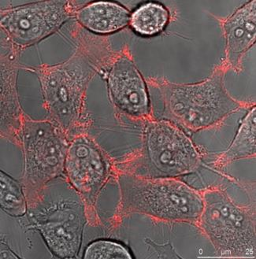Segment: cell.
Segmentation results:
<instances>
[{
    "mask_svg": "<svg viewBox=\"0 0 256 259\" xmlns=\"http://www.w3.org/2000/svg\"><path fill=\"white\" fill-rule=\"evenodd\" d=\"M73 37L77 45L67 60L24 68L38 76L47 118L59 126L70 141L90 128L92 120L86 105L88 87L97 73L105 71L117 53L107 37L88 32L79 25Z\"/></svg>",
    "mask_w": 256,
    "mask_h": 259,
    "instance_id": "cell-1",
    "label": "cell"
},
{
    "mask_svg": "<svg viewBox=\"0 0 256 259\" xmlns=\"http://www.w3.org/2000/svg\"><path fill=\"white\" fill-rule=\"evenodd\" d=\"M228 70L223 64L203 81L173 83L165 78L147 79L152 117L175 124L185 133L216 128L231 114L248 107L230 96L225 86Z\"/></svg>",
    "mask_w": 256,
    "mask_h": 259,
    "instance_id": "cell-2",
    "label": "cell"
},
{
    "mask_svg": "<svg viewBox=\"0 0 256 259\" xmlns=\"http://www.w3.org/2000/svg\"><path fill=\"white\" fill-rule=\"evenodd\" d=\"M22 225L39 232L52 255L75 258L81 247L86 224V203L65 176L53 180L28 205Z\"/></svg>",
    "mask_w": 256,
    "mask_h": 259,
    "instance_id": "cell-3",
    "label": "cell"
},
{
    "mask_svg": "<svg viewBox=\"0 0 256 259\" xmlns=\"http://www.w3.org/2000/svg\"><path fill=\"white\" fill-rule=\"evenodd\" d=\"M120 199L114 225L129 215L143 214L158 222L196 226L201 214L202 192L179 178L153 179L117 172Z\"/></svg>",
    "mask_w": 256,
    "mask_h": 259,
    "instance_id": "cell-4",
    "label": "cell"
},
{
    "mask_svg": "<svg viewBox=\"0 0 256 259\" xmlns=\"http://www.w3.org/2000/svg\"><path fill=\"white\" fill-rule=\"evenodd\" d=\"M201 152L175 124L151 118L142 123L139 149L116 162L117 172L153 179L179 178L198 170Z\"/></svg>",
    "mask_w": 256,
    "mask_h": 259,
    "instance_id": "cell-5",
    "label": "cell"
},
{
    "mask_svg": "<svg viewBox=\"0 0 256 259\" xmlns=\"http://www.w3.org/2000/svg\"><path fill=\"white\" fill-rule=\"evenodd\" d=\"M203 206L196 226L219 255L255 257V206H240L219 187L202 192Z\"/></svg>",
    "mask_w": 256,
    "mask_h": 259,
    "instance_id": "cell-6",
    "label": "cell"
},
{
    "mask_svg": "<svg viewBox=\"0 0 256 259\" xmlns=\"http://www.w3.org/2000/svg\"><path fill=\"white\" fill-rule=\"evenodd\" d=\"M70 140L49 119L34 120L25 114L19 134L24 169L20 179L28 205L48 183L65 176V164Z\"/></svg>",
    "mask_w": 256,
    "mask_h": 259,
    "instance_id": "cell-7",
    "label": "cell"
},
{
    "mask_svg": "<svg viewBox=\"0 0 256 259\" xmlns=\"http://www.w3.org/2000/svg\"><path fill=\"white\" fill-rule=\"evenodd\" d=\"M116 162L88 132L77 134L70 141L65 178L84 200L90 226L101 225L96 203L109 181H115Z\"/></svg>",
    "mask_w": 256,
    "mask_h": 259,
    "instance_id": "cell-8",
    "label": "cell"
},
{
    "mask_svg": "<svg viewBox=\"0 0 256 259\" xmlns=\"http://www.w3.org/2000/svg\"><path fill=\"white\" fill-rule=\"evenodd\" d=\"M76 1L44 0L0 11L1 32L20 52L58 32L74 18Z\"/></svg>",
    "mask_w": 256,
    "mask_h": 259,
    "instance_id": "cell-9",
    "label": "cell"
},
{
    "mask_svg": "<svg viewBox=\"0 0 256 259\" xmlns=\"http://www.w3.org/2000/svg\"><path fill=\"white\" fill-rule=\"evenodd\" d=\"M104 73L109 100L118 118L141 124L153 118L148 83L128 48L116 53Z\"/></svg>",
    "mask_w": 256,
    "mask_h": 259,
    "instance_id": "cell-10",
    "label": "cell"
},
{
    "mask_svg": "<svg viewBox=\"0 0 256 259\" xmlns=\"http://www.w3.org/2000/svg\"><path fill=\"white\" fill-rule=\"evenodd\" d=\"M20 52L1 32L0 55V91H1V138L19 148V134L25 113L18 96V70Z\"/></svg>",
    "mask_w": 256,
    "mask_h": 259,
    "instance_id": "cell-11",
    "label": "cell"
},
{
    "mask_svg": "<svg viewBox=\"0 0 256 259\" xmlns=\"http://www.w3.org/2000/svg\"><path fill=\"white\" fill-rule=\"evenodd\" d=\"M226 39L223 66L228 71H241L242 59L255 44L256 1L251 0L224 19H219Z\"/></svg>",
    "mask_w": 256,
    "mask_h": 259,
    "instance_id": "cell-12",
    "label": "cell"
},
{
    "mask_svg": "<svg viewBox=\"0 0 256 259\" xmlns=\"http://www.w3.org/2000/svg\"><path fill=\"white\" fill-rule=\"evenodd\" d=\"M130 16L131 11L118 3L98 1L80 7L74 18L88 32L104 36L130 25Z\"/></svg>",
    "mask_w": 256,
    "mask_h": 259,
    "instance_id": "cell-13",
    "label": "cell"
},
{
    "mask_svg": "<svg viewBox=\"0 0 256 259\" xmlns=\"http://www.w3.org/2000/svg\"><path fill=\"white\" fill-rule=\"evenodd\" d=\"M256 108L252 106L243 119L233 142L215 162L219 169L238 160L255 158Z\"/></svg>",
    "mask_w": 256,
    "mask_h": 259,
    "instance_id": "cell-14",
    "label": "cell"
},
{
    "mask_svg": "<svg viewBox=\"0 0 256 259\" xmlns=\"http://www.w3.org/2000/svg\"><path fill=\"white\" fill-rule=\"evenodd\" d=\"M169 20L170 13L163 4L144 3L131 12L130 26L140 36L150 37L163 32Z\"/></svg>",
    "mask_w": 256,
    "mask_h": 259,
    "instance_id": "cell-15",
    "label": "cell"
},
{
    "mask_svg": "<svg viewBox=\"0 0 256 259\" xmlns=\"http://www.w3.org/2000/svg\"><path fill=\"white\" fill-rule=\"evenodd\" d=\"M0 206L7 214L22 219L28 211V202L21 181L0 171Z\"/></svg>",
    "mask_w": 256,
    "mask_h": 259,
    "instance_id": "cell-16",
    "label": "cell"
},
{
    "mask_svg": "<svg viewBox=\"0 0 256 259\" xmlns=\"http://www.w3.org/2000/svg\"><path fill=\"white\" fill-rule=\"evenodd\" d=\"M133 254L122 243L109 240H98L86 247V259H131Z\"/></svg>",
    "mask_w": 256,
    "mask_h": 259,
    "instance_id": "cell-17",
    "label": "cell"
},
{
    "mask_svg": "<svg viewBox=\"0 0 256 259\" xmlns=\"http://www.w3.org/2000/svg\"><path fill=\"white\" fill-rule=\"evenodd\" d=\"M18 258L16 254L13 253L12 250L9 249L8 245L6 244L4 242L1 243V258Z\"/></svg>",
    "mask_w": 256,
    "mask_h": 259,
    "instance_id": "cell-18",
    "label": "cell"
}]
</instances>
